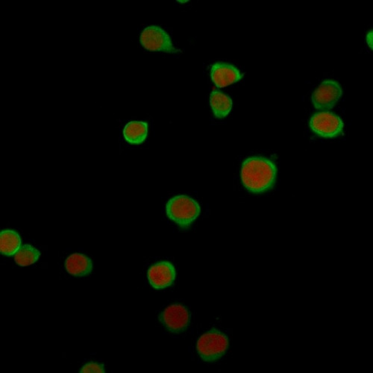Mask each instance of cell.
<instances>
[{
  "mask_svg": "<svg viewBox=\"0 0 373 373\" xmlns=\"http://www.w3.org/2000/svg\"><path fill=\"white\" fill-rule=\"evenodd\" d=\"M275 164L264 157H250L242 163L240 177L246 189L263 193L273 188L276 179Z\"/></svg>",
  "mask_w": 373,
  "mask_h": 373,
  "instance_id": "cell-1",
  "label": "cell"
},
{
  "mask_svg": "<svg viewBox=\"0 0 373 373\" xmlns=\"http://www.w3.org/2000/svg\"><path fill=\"white\" fill-rule=\"evenodd\" d=\"M166 216L182 228H189L200 214V207L197 201L180 195L171 199L166 204Z\"/></svg>",
  "mask_w": 373,
  "mask_h": 373,
  "instance_id": "cell-2",
  "label": "cell"
},
{
  "mask_svg": "<svg viewBox=\"0 0 373 373\" xmlns=\"http://www.w3.org/2000/svg\"><path fill=\"white\" fill-rule=\"evenodd\" d=\"M229 347V339L225 334L211 330L201 336L198 342L197 350L204 361H217L226 353Z\"/></svg>",
  "mask_w": 373,
  "mask_h": 373,
  "instance_id": "cell-3",
  "label": "cell"
},
{
  "mask_svg": "<svg viewBox=\"0 0 373 373\" xmlns=\"http://www.w3.org/2000/svg\"><path fill=\"white\" fill-rule=\"evenodd\" d=\"M140 42L143 48L149 51L168 53L180 52L179 49L174 48L169 35L156 26L145 28L140 36Z\"/></svg>",
  "mask_w": 373,
  "mask_h": 373,
  "instance_id": "cell-4",
  "label": "cell"
},
{
  "mask_svg": "<svg viewBox=\"0 0 373 373\" xmlns=\"http://www.w3.org/2000/svg\"><path fill=\"white\" fill-rule=\"evenodd\" d=\"M343 126L342 119L330 111L318 112L310 119V127L313 132L325 138H333L342 135Z\"/></svg>",
  "mask_w": 373,
  "mask_h": 373,
  "instance_id": "cell-5",
  "label": "cell"
},
{
  "mask_svg": "<svg viewBox=\"0 0 373 373\" xmlns=\"http://www.w3.org/2000/svg\"><path fill=\"white\" fill-rule=\"evenodd\" d=\"M342 95L343 90L338 82L326 80L313 93L312 104L316 109L332 108Z\"/></svg>",
  "mask_w": 373,
  "mask_h": 373,
  "instance_id": "cell-6",
  "label": "cell"
},
{
  "mask_svg": "<svg viewBox=\"0 0 373 373\" xmlns=\"http://www.w3.org/2000/svg\"><path fill=\"white\" fill-rule=\"evenodd\" d=\"M160 320L168 330L181 333L189 327L190 313L182 305H171L161 314Z\"/></svg>",
  "mask_w": 373,
  "mask_h": 373,
  "instance_id": "cell-7",
  "label": "cell"
},
{
  "mask_svg": "<svg viewBox=\"0 0 373 373\" xmlns=\"http://www.w3.org/2000/svg\"><path fill=\"white\" fill-rule=\"evenodd\" d=\"M175 276V267L168 261H161L153 265L147 272L149 284L156 290H162L171 286Z\"/></svg>",
  "mask_w": 373,
  "mask_h": 373,
  "instance_id": "cell-8",
  "label": "cell"
},
{
  "mask_svg": "<svg viewBox=\"0 0 373 373\" xmlns=\"http://www.w3.org/2000/svg\"><path fill=\"white\" fill-rule=\"evenodd\" d=\"M211 77L216 86L222 88L240 80L242 74L237 68L230 64L218 62L214 64L211 67Z\"/></svg>",
  "mask_w": 373,
  "mask_h": 373,
  "instance_id": "cell-9",
  "label": "cell"
},
{
  "mask_svg": "<svg viewBox=\"0 0 373 373\" xmlns=\"http://www.w3.org/2000/svg\"><path fill=\"white\" fill-rule=\"evenodd\" d=\"M65 268L69 274L82 277L91 273L93 264L88 256L81 254H73L65 260Z\"/></svg>",
  "mask_w": 373,
  "mask_h": 373,
  "instance_id": "cell-10",
  "label": "cell"
},
{
  "mask_svg": "<svg viewBox=\"0 0 373 373\" xmlns=\"http://www.w3.org/2000/svg\"><path fill=\"white\" fill-rule=\"evenodd\" d=\"M20 235L14 230L6 229L0 233V251L6 256H12L21 247Z\"/></svg>",
  "mask_w": 373,
  "mask_h": 373,
  "instance_id": "cell-11",
  "label": "cell"
},
{
  "mask_svg": "<svg viewBox=\"0 0 373 373\" xmlns=\"http://www.w3.org/2000/svg\"><path fill=\"white\" fill-rule=\"evenodd\" d=\"M210 105L214 115L222 119L230 113L232 108L231 99L219 90H213L210 96Z\"/></svg>",
  "mask_w": 373,
  "mask_h": 373,
  "instance_id": "cell-12",
  "label": "cell"
},
{
  "mask_svg": "<svg viewBox=\"0 0 373 373\" xmlns=\"http://www.w3.org/2000/svg\"><path fill=\"white\" fill-rule=\"evenodd\" d=\"M148 134V125L141 121H131L125 126L124 135L126 141L131 144H142Z\"/></svg>",
  "mask_w": 373,
  "mask_h": 373,
  "instance_id": "cell-13",
  "label": "cell"
},
{
  "mask_svg": "<svg viewBox=\"0 0 373 373\" xmlns=\"http://www.w3.org/2000/svg\"><path fill=\"white\" fill-rule=\"evenodd\" d=\"M40 256V251L30 245H26L17 251L15 260L19 266L27 267L35 264Z\"/></svg>",
  "mask_w": 373,
  "mask_h": 373,
  "instance_id": "cell-14",
  "label": "cell"
},
{
  "mask_svg": "<svg viewBox=\"0 0 373 373\" xmlns=\"http://www.w3.org/2000/svg\"><path fill=\"white\" fill-rule=\"evenodd\" d=\"M81 373H104V365H100V363L90 362L86 363L80 370Z\"/></svg>",
  "mask_w": 373,
  "mask_h": 373,
  "instance_id": "cell-15",
  "label": "cell"
},
{
  "mask_svg": "<svg viewBox=\"0 0 373 373\" xmlns=\"http://www.w3.org/2000/svg\"><path fill=\"white\" fill-rule=\"evenodd\" d=\"M367 42L370 48L372 50V30L367 35Z\"/></svg>",
  "mask_w": 373,
  "mask_h": 373,
  "instance_id": "cell-16",
  "label": "cell"
},
{
  "mask_svg": "<svg viewBox=\"0 0 373 373\" xmlns=\"http://www.w3.org/2000/svg\"><path fill=\"white\" fill-rule=\"evenodd\" d=\"M178 2L182 3H185L189 2V1H178Z\"/></svg>",
  "mask_w": 373,
  "mask_h": 373,
  "instance_id": "cell-17",
  "label": "cell"
}]
</instances>
